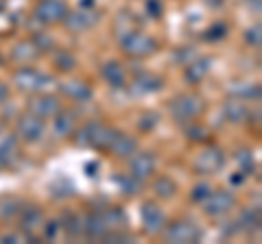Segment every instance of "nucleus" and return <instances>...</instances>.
Returning a JSON list of instances; mask_svg holds the SVG:
<instances>
[{"mask_svg": "<svg viewBox=\"0 0 262 244\" xmlns=\"http://www.w3.org/2000/svg\"><path fill=\"white\" fill-rule=\"evenodd\" d=\"M118 137V131L112 129L103 122H90V125L81 127L77 135H75V144L77 146H92L98 151H110V146L114 144V140Z\"/></svg>", "mask_w": 262, "mask_h": 244, "instance_id": "nucleus-1", "label": "nucleus"}, {"mask_svg": "<svg viewBox=\"0 0 262 244\" xmlns=\"http://www.w3.org/2000/svg\"><path fill=\"white\" fill-rule=\"evenodd\" d=\"M170 116L177 122H188L201 116L203 111V99L199 94H182L170 101Z\"/></svg>", "mask_w": 262, "mask_h": 244, "instance_id": "nucleus-2", "label": "nucleus"}, {"mask_svg": "<svg viewBox=\"0 0 262 244\" xmlns=\"http://www.w3.org/2000/svg\"><path fill=\"white\" fill-rule=\"evenodd\" d=\"M120 44H122V51L131 57H149L158 51V42H155L153 37L136 33V31H131L125 37H120Z\"/></svg>", "mask_w": 262, "mask_h": 244, "instance_id": "nucleus-3", "label": "nucleus"}, {"mask_svg": "<svg viewBox=\"0 0 262 244\" xmlns=\"http://www.w3.org/2000/svg\"><path fill=\"white\" fill-rule=\"evenodd\" d=\"M13 83L18 85L22 92H42L48 83H53V77L42 75V72H37L33 68H20L13 75Z\"/></svg>", "mask_w": 262, "mask_h": 244, "instance_id": "nucleus-4", "label": "nucleus"}, {"mask_svg": "<svg viewBox=\"0 0 262 244\" xmlns=\"http://www.w3.org/2000/svg\"><path fill=\"white\" fill-rule=\"evenodd\" d=\"M164 238H166V242L173 244H190L201 240V229L190 221H177L164 231Z\"/></svg>", "mask_w": 262, "mask_h": 244, "instance_id": "nucleus-5", "label": "nucleus"}, {"mask_svg": "<svg viewBox=\"0 0 262 244\" xmlns=\"http://www.w3.org/2000/svg\"><path fill=\"white\" fill-rule=\"evenodd\" d=\"M223 166H225V155L219 146H208V149H203L194 161V168L199 170L201 175H214Z\"/></svg>", "mask_w": 262, "mask_h": 244, "instance_id": "nucleus-6", "label": "nucleus"}, {"mask_svg": "<svg viewBox=\"0 0 262 244\" xmlns=\"http://www.w3.org/2000/svg\"><path fill=\"white\" fill-rule=\"evenodd\" d=\"M68 15V5L63 0H39L35 7V18L44 24L61 22Z\"/></svg>", "mask_w": 262, "mask_h": 244, "instance_id": "nucleus-7", "label": "nucleus"}, {"mask_svg": "<svg viewBox=\"0 0 262 244\" xmlns=\"http://www.w3.org/2000/svg\"><path fill=\"white\" fill-rule=\"evenodd\" d=\"M234 194L227 192V190H219V192H210L208 199H206V214L212 218H219V216H225L227 211H232L234 207Z\"/></svg>", "mask_w": 262, "mask_h": 244, "instance_id": "nucleus-8", "label": "nucleus"}, {"mask_svg": "<svg viewBox=\"0 0 262 244\" xmlns=\"http://www.w3.org/2000/svg\"><path fill=\"white\" fill-rule=\"evenodd\" d=\"M18 135L27 142H37L44 135V118L35 116L33 111L24 113L18 120Z\"/></svg>", "mask_w": 262, "mask_h": 244, "instance_id": "nucleus-9", "label": "nucleus"}, {"mask_svg": "<svg viewBox=\"0 0 262 244\" xmlns=\"http://www.w3.org/2000/svg\"><path fill=\"white\" fill-rule=\"evenodd\" d=\"M142 223H144V231L146 233H160L166 227V218H164L162 209L155 205V203H144L142 205Z\"/></svg>", "mask_w": 262, "mask_h": 244, "instance_id": "nucleus-10", "label": "nucleus"}, {"mask_svg": "<svg viewBox=\"0 0 262 244\" xmlns=\"http://www.w3.org/2000/svg\"><path fill=\"white\" fill-rule=\"evenodd\" d=\"M155 155L153 153H138V155L131 159V166H129V175L136 177L138 181H144L155 173Z\"/></svg>", "mask_w": 262, "mask_h": 244, "instance_id": "nucleus-11", "label": "nucleus"}, {"mask_svg": "<svg viewBox=\"0 0 262 244\" xmlns=\"http://www.w3.org/2000/svg\"><path fill=\"white\" fill-rule=\"evenodd\" d=\"M29 109L39 118H51L61 111V103L57 96H35V99L31 101Z\"/></svg>", "mask_w": 262, "mask_h": 244, "instance_id": "nucleus-12", "label": "nucleus"}, {"mask_svg": "<svg viewBox=\"0 0 262 244\" xmlns=\"http://www.w3.org/2000/svg\"><path fill=\"white\" fill-rule=\"evenodd\" d=\"M63 22H66V27H68L70 31L81 33V31H88V29L94 27V24L98 22V15L94 11H90V9H81L77 13H68L63 18Z\"/></svg>", "mask_w": 262, "mask_h": 244, "instance_id": "nucleus-13", "label": "nucleus"}, {"mask_svg": "<svg viewBox=\"0 0 262 244\" xmlns=\"http://www.w3.org/2000/svg\"><path fill=\"white\" fill-rule=\"evenodd\" d=\"M83 231L90 235V238H105L110 231V223L107 218L103 216V211H96V214H90L83 221Z\"/></svg>", "mask_w": 262, "mask_h": 244, "instance_id": "nucleus-14", "label": "nucleus"}, {"mask_svg": "<svg viewBox=\"0 0 262 244\" xmlns=\"http://www.w3.org/2000/svg\"><path fill=\"white\" fill-rule=\"evenodd\" d=\"M22 229L29 235H35L37 231H44V216L37 207H27L22 211Z\"/></svg>", "mask_w": 262, "mask_h": 244, "instance_id": "nucleus-15", "label": "nucleus"}, {"mask_svg": "<svg viewBox=\"0 0 262 244\" xmlns=\"http://www.w3.org/2000/svg\"><path fill=\"white\" fill-rule=\"evenodd\" d=\"M59 89H61V94L70 96V99H75L79 103L92 99V89H90V85L81 83V81H68V83H61Z\"/></svg>", "mask_w": 262, "mask_h": 244, "instance_id": "nucleus-16", "label": "nucleus"}, {"mask_svg": "<svg viewBox=\"0 0 262 244\" xmlns=\"http://www.w3.org/2000/svg\"><path fill=\"white\" fill-rule=\"evenodd\" d=\"M162 85H164V81L160 77H155V75H140L134 81L131 89H134L136 94H153V92H158V89H162Z\"/></svg>", "mask_w": 262, "mask_h": 244, "instance_id": "nucleus-17", "label": "nucleus"}, {"mask_svg": "<svg viewBox=\"0 0 262 244\" xmlns=\"http://www.w3.org/2000/svg\"><path fill=\"white\" fill-rule=\"evenodd\" d=\"M110 151L114 153L116 157H131V155H136V151H138V142L134 140V137H129V135H120L114 140V144L110 146Z\"/></svg>", "mask_w": 262, "mask_h": 244, "instance_id": "nucleus-18", "label": "nucleus"}, {"mask_svg": "<svg viewBox=\"0 0 262 244\" xmlns=\"http://www.w3.org/2000/svg\"><path fill=\"white\" fill-rule=\"evenodd\" d=\"M101 75H103V79L107 81L112 87H122V85H125V70H122V66L118 61L105 63L103 70H101Z\"/></svg>", "mask_w": 262, "mask_h": 244, "instance_id": "nucleus-19", "label": "nucleus"}, {"mask_svg": "<svg viewBox=\"0 0 262 244\" xmlns=\"http://www.w3.org/2000/svg\"><path fill=\"white\" fill-rule=\"evenodd\" d=\"M210 70V59H196L194 63L186 68V79L190 81V83H199V81L208 75Z\"/></svg>", "mask_w": 262, "mask_h": 244, "instance_id": "nucleus-20", "label": "nucleus"}, {"mask_svg": "<svg viewBox=\"0 0 262 244\" xmlns=\"http://www.w3.org/2000/svg\"><path fill=\"white\" fill-rule=\"evenodd\" d=\"M72 129H75V116L68 113V111H59V113H57V120H55V131H57V135L66 137V135L72 133Z\"/></svg>", "mask_w": 262, "mask_h": 244, "instance_id": "nucleus-21", "label": "nucleus"}, {"mask_svg": "<svg viewBox=\"0 0 262 244\" xmlns=\"http://www.w3.org/2000/svg\"><path fill=\"white\" fill-rule=\"evenodd\" d=\"M225 116L229 122H243L247 118V107H245V103H241L238 99L236 101H229L225 105Z\"/></svg>", "mask_w": 262, "mask_h": 244, "instance_id": "nucleus-22", "label": "nucleus"}, {"mask_svg": "<svg viewBox=\"0 0 262 244\" xmlns=\"http://www.w3.org/2000/svg\"><path fill=\"white\" fill-rule=\"evenodd\" d=\"M153 190H155V194H158L160 199H173L175 197V183L170 181L168 177H160L158 181L153 183Z\"/></svg>", "mask_w": 262, "mask_h": 244, "instance_id": "nucleus-23", "label": "nucleus"}, {"mask_svg": "<svg viewBox=\"0 0 262 244\" xmlns=\"http://www.w3.org/2000/svg\"><path fill=\"white\" fill-rule=\"evenodd\" d=\"M55 66L63 72H70V70H75L77 59H75V55H70L68 51H61V53L55 55Z\"/></svg>", "mask_w": 262, "mask_h": 244, "instance_id": "nucleus-24", "label": "nucleus"}, {"mask_svg": "<svg viewBox=\"0 0 262 244\" xmlns=\"http://www.w3.org/2000/svg\"><path fill=\"white\" fill-rule=\"evenodd\" d=\"M118 183H120V190L122 194H127V197H134V194H138V188H140V181H138L136 177H120L118 179Z\"/></svg>", "mask_w": 262, "mask_h": 244, "instance_id": "nucleus-25", "label": "nucleus"}, {"mask_svg": "<svg viewBox=\"0 0 262 244\" xmlns=\"http://www.w3.org/2000/svg\"><path fill=\"white\" fill-rule=\"evenodd\" d=\"M232 92L236 96H247V99H258L260 96V87L258 85H236L232 87Z\"/></svg>", "mask_w": 262, "mask_h": 244, "instance_id": "nucleus-26", "label": "nucleus"}, {"mask_svg": "<svg viewBox=\"0 0 262 244\" xmlns=\"http://www.w3.org/2000/svg\"><path fill=\"white\" fill-rule=\"evenodd\" d=\"M225 33H227L225 24H214L212 29H208V31H206V35H203V37L210 39V42H212V39H221V37H225Z\"/></svg>", "mask_w": 262, "mask_h": 244, "instance_id": "nucleus-27", "label": "nucleus"}, {"mask_svg": "<svg viewBox=\"0 0 262 244\" xmlns=\"http://www.w3.org/2000/svg\"><path fill=\"white\" fill-rule=\"evenodd\" d=\"M210 194V185L208 183H201V185H194V192H192V201H206Z\"/></svg>", "mask_w": 262, "mask_h": 244, "instance_id": "nucleus-28", "label": "nucleus"}, {"mask_svg": "<svg viewBox=\"0 0 262 244\" xmlns=\"http://www.w3.org/2000/svg\"><path fill=\"white\" fill-rule=\"evenodd\" d=\"M158 118L160 116H158V113H153V111L151 113H144V116L140 118L142 120L140 122V129H142V131H146V129H153L155 125H158Z\"/></svg>", "mask_w": 262, "mask_h": 244, "instance_id": "nucleus-29", "label": "nucleus"}, {"mask_svg": "<svg viewBox=\"0 0 262 244\" xmlns=\"http://www.w3.org/2000/svg\"><path fill=\"white\" fill-rule=\"evenodd\" d=\"M247 42H249L251 46L260 48V24H256L253 29H249V31H247Z\"/></svg>", "mask_w": 262, "mask_h": 244, "instance_id": "nucleus-30", "label": "nucleus"}, {"mask_svg": "<svg viewBox=\"0 0 262 244\" xmlns=\"http://www.w3.org/2000/svg\"><path fill=\"white\" fill-rule=\"evenodd\" d=\"M146 11H149L153 18H160L162 15V3L160 0H146Z\"/></svg>", "mask_w": 262, "mask_h": 244, "instance_id": "nucleus-31", "label": "nucleus"}, {"mask_svg": "<svg viewBox=\"0 0 262 244\" xmlns=\"http://www.w3.org/2000/svg\"><path fill=\"white\" fill-rule=\"evenodd\" d=\"M238 159L243 161V166H245V175H249V170L253 168V159L249 157V153H247V151H243L241 155H238Z\"/></svg>", "mask_w": 262, "mask_h": 244, "instance_id": "nucleus-32", "label": "nucleus"}, {"mask_svg": "<svg viewBox=\"0 0 262 244\" xmlns=\"http://www.w3.org/2000/svg\"><path fill=\"white\" fill-rule=\"evenodd\" d=\"M7 99H9V87H7L5 83H0V105H3Z\"/></svg>", "mask_w": 262, "mask_h": 244, "instance_id": "nucleus-33", "label": "nucleus"}, {"mask_svg": "<svg viewBox=\"0 0 262 244\" xmlns=\"http://www.w3.org/2000/svg\"><path fill=\"white\" fill-rule=\"evenodd\" d=\"M190 135H192V140H203V137H206V131H203V129H192Z\"/></svg>", "mask_w": 262, "mask_h": 244, "instance_id": "nucleus-34", "label": "nucleus"}, {"mask_svg": "<svg viewBox=\"0 0 262 244\" xmlns=\"http://www.w3.org/2000/svg\"><path fill=\"white\" fill-rule=\"evenodd\" d=\"M206 3H208L210 7H221V5L225 3V0H206Z\"/></svg>", "mask_w": 262, "mask_h": 244, "instance_id": "nucleus-35", "label": "nucleus"}, {"mask_svg": "<svg viewBox=\"0 0 262 244\" xmlns=\"http://www.w3.org/2000/svg\"><path fill=\"white\" fill-rule=\"evenodd\" d=\"M94 5V0H83V9H90Z\"/></svg>", "mask_w": 262, "mask_h": 244, "instance_id": "nucleus-36", "label": "nucleus"}, {"mask_svg": "<svg viewBox=\"0 0 262 244\" xmlns=\"http://www.w3.org/2000/svg\"><path fill=\"white\" fill-rule=\"evenodd\" d=\"M0 9H3V3H0Z\"/></svg>", "mask_w": 262, "mask_h": 244, "instance_id": "nucleus-37", "label": "nucleus"}]
</instances>
